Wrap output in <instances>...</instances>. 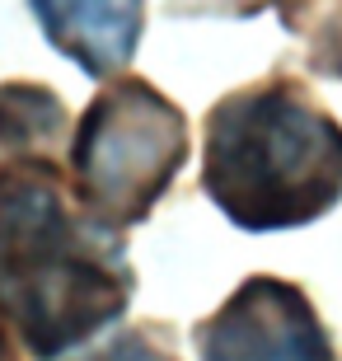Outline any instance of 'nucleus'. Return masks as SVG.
<instances>
[{"label": "nucleus", "mask_w": 342, "mask_h": 361, "mask_svg": "<svg viewBox=\"0 0 342 361\" xmlns=\"http://www.w3.org/2000/svg\"><path fill=\"white\" fill-rule=\"evenodd\" d=\"M197 361H333L319 310L281 277H249L197 334Z\"/></svg>", "instance_id": "nucleus-4"}, {"label": "nucleus", "mask_w": 342, "mask_h": 361, "mask_svg": "<svg viewBox=\"0 0 342 361\" xmlns=\"http://www.w3.org/2000/svg\"><path fill=\"white\" fill-rule=\"evenodd\" d=\"M132 272L113 230L75 212L52 155L0 169V310L28 357L56 361L122 319Z\"/></svg>", "instance_id": "nucleus-1"}, {"label": "nucleus", "mask_w": 342, "mask_h": 361, "mask_svg": "<svg viewBox=\"0 0 342 361\" xmlns=\"http://www.w3.org/2000/svg\"><path fill=\"white\" fill-rule=\"evenodd\" d=\"M85 361H169L164 352H155L145 338H118V343H108L104 352H94Z\"/></svg>", "instance_id": "nucleus-7"}, {"label": "nucleus", "mask_w": 342, "mask_h": 361, "mask_svg": "<svg viewBox=\"0 0 342 361\" xmlns=\"http://www.w3.org/2000/svg\"><path fill=\"white\" fill-rule=\"evenodd\" d=\"M0 361H14V352H10V334H5V324H0Z\"/></svg>", "instance_id": "nucleus-8"}, {"label": "nucleus", "mask_w": 342, "mask_h": 361, "mask_svg": "<svg viewBox=\"0 0 342 361\" xmlns=\"http://www.w3.org/2000/svg\"><path fill=\"white\" fill-rule=\"evenodd\" d=\"M202 188L244 230L319 221L342 197V127L295 85L230 94L207 118Z\"/></svg>", "instance_id": "nucleus-2"}, {"label": "nucleus", "mask_w": 342, "mask_h": 361, "mask_svg": "<svg viewBox=\"0 0 342 361\" xmlns=\"http://www.w3.org/2000/svg\"><path fill=\"white\" fill-rule=\"evenodd\" d=\"M66 127V113L52 90L5 85L0 90V169L28 155H52V141Z\"/></svg>", "instance_id": "nucleus-6"}, {"label": "nucleus", "mask_w": 342, "mask_h": 361, "mask_svg": "<svg viewBox=\"0 0 342 361\" xmlns=\"http://www.w3.org/2000/svg\"><path fill=\"white\" fill-rule=\"evenodd\" d=\"M183 160H188L183 113L145 80L108 85L85 108L75 146H71L80 212L99 221L104 230L136 226L169 192Z\"/></svg>", "instance_id": "nucleus-3"}, {"label": "nucleus", "mask_w": 342, "mask_h": 361, "mask_svg": "<svg viewBox=\"0 0 342 361\" xmlns=\"http://www.w3.org/2000/svg\"><path fill=\"white\" fill-rule=\"evenodd\" d=\"M42 33L85 75L104 80L122 71L141 38L145 0H28Z\"/></svg>", "instance_id": "nucleus-5"}]
</instances>
